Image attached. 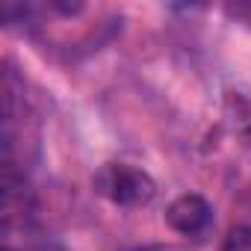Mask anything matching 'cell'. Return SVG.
I'll list each match as a JSON object with an SVG mask.
<instances>
[{
    "mask_svg": "<svg viewBox=\"0 0 251 251\" xmlns=\"http://www.w3.org/2000/svg\"><path fill=\"white\" fill-rule=\"evenodd\" d=\"M27 251H65V245H59V242H36L33 248H27Z\"/></svg>",
    "mask_w": 251,
    "mask_h": 251,
    "instance_id": "277c9868",
    "label": "cell"
},
{
    "mask_svg": "<svg viewBox=\"0 0 251 251\" xmlns=\"http://www.w3.org/2000/svg\"><path fill=\"white\" fill-rule=\"evenodd\" d=\"M133 251H169V248H163V245H145V248H133Z\"/></svg>",
    "mask_w": 251,
    "mask_h": 251,
    "instance_id": "5b68a950",
    "label": "cell"
},
{
    "mask_svg": "<svg viewBox=\"0 0 251 251\" xmlns=\"http://www.w3.org/2000/svg\"><path fill=\"white\" fill-rule=\"evenodd\" d=\"M166 225H169L175 233H180V236L198 239V236H204V233L210 230V225H213V207H210V201H207L204 195L186 192V195H180V198H175V201L169 204V210H166Z\"/></svg>",
    "mask_w": 251,
    "mask_h": 251,
    "instance_id": "7a4b0ae2",
    "label": "cell"
},
{
    "mask_svg": "<svg viewBox=\"0 0 251 251\" xmlns=\"http://www.w3.org/2000/svg\"><path fill=\"white\" fill-rule=\"evenodd\" d=\"M222 251H251V225H236L222 242Z\"/></svg>",
    "mask_w": 251,
    "mask_h": 251,
    "instance_id": "3957f363",
    "label": "cell"
},
{
    "mask_svg": "<svg viewBox=\"0 0 251 251\" xmlns=\"http://www.w3.org/2000/svg\"><path fill=\"white\" fill-rule=\"evenodd\" d=\"M95 189L115 207H145L157 195L154 177L130 163H106L95 175Z\"/></svg>",
    "mask_w": 251,
    "mask_h": 251,
    "instance_id": "6da1fadb",
    "label": "cell"
}]
</instances>
